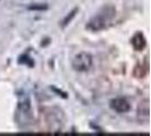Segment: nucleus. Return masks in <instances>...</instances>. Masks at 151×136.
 <instances>
[{
  "label": "nucleus",
  "mask_w": 151,
  "mask_h": 136,
  "mask_svg": "<svg viewBox=\"0 0 151 136\" xmlns=\"http://www.w3.org/2000/svg\"><path fill=\"white\" fill-rule=\"evenodd\" d=\"M115 14H116V9H115L114 6H110V5L105 6L91 18L90 22L88 23V25H86V27L89 30L93 31V32H98V31L104 30L113 22Z\"/></svg>",
  "instance_id": "f257e3e1"
},
{
  "label": "nucleus",
  "mask_w": 151,
  "mask_h": 136,
  "mask_svg": "<svg viewBox=\"0 0 151 136\" xmlns=\"http://www.w3.org/2000/svg\"><path fill=\"white\" fill-rule=\"evenodd\" d=\"M72 66L76 72H88L92 66V56L88 52H80L74 57Z\"/></svg>",
  "instance_id": "f03ea898"
},
{
  "label": "nucleus",
  "mask_w": 151,
  "mask_h": 136,
  "mask_svg": "<svg viewBox=\"0 0 151 136\" xmlns=\"http://www.w3.org/2000/svg\"><path fill=\"white\" fill-rule=\"evenodd\" d=\"M110 108L118 113H126L129 111V103L123 98H116L110 101Z\"/></svg>",
  "instance_id": "7ed1b4c3"
},
{
  "label": "nucleus",
  "mask_w": 151,
  "mask_h": 136,
  "mask_svg": "<svg viewBox=\"0 0 151 136\" xmlns=\"http://www.w3.org/2000/svg\"><path fill=\"white\" fill-rule=\"evenodd\" d=\"M132 44H133V47L135 48V50H137V51L142 50L145 47V38L143 37V34L137 33L135 37L132 39Z\"/></svg>",
  "instance_id": "20e7f679"
},
{
  "label": "nucleus",
  "mask_w": 151,
  "mask_h": 136,
  "mask_svg": "<svg viewBox=\"0 0 151 136\" xmlns=\"http://www.w3.org/2000/svg\"><path fill=\"white\" fill-rule=\"evenodd\" d=\"M76 11H77V9H74V10H73V11L70 13V15H68L67 17H66V18L64 19V22H63V26H66L68 23L72 21V18H73V17L75 16V13H76Z\"/></svg>",
  "instance_id": "39448f33"
},
{
  "label": "nucleus",
  "mask_w": 151,
  "mask_h": 136,
  "mask_svg": "<svg viewBox=\"0 0 151 136\" xmlns=\"http://www.w3.org/2000/svg\"><path fill=\"white\" fill-rule=\"evenodd\" d=\"M48 8L47 5H33V6H30L29 9L30 10H45Z\"/></svg>",
  "instance_id": "423d86ee"
}]
</instances>
